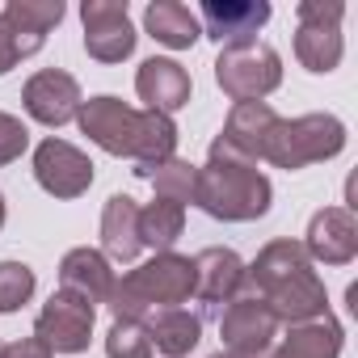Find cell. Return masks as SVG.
<instances>
[{
    "instance_id": "obj_32",
    "label": "cell",
    "mask_w": 358,
    "mask_h": 358,
    "mask_svg": "<svg viewBox=\"0 0 358 358\" xmlns=\"http://www.w3.org/2000/svg\"><path fill=\"white\" fill-rule=\"evenodd\" d=\"M5 215H9V211H5V194H0V228H5Z\"/></svg>"
},
{
    "instance_id": "obj_23",
    "label": "cell",
    "mask_w": 358,
    "mask_h": 358,
    "mask_svg": "<svg viewBox=\"0 0 358 358\" xmlns=\"http://www.w3.org/2000/svg\"><path fill=\"white\" fill-rule=\"evenodd\" d=\"M341 324L333 316L308 320V324H291V333L274 345L282 358H341Z\"/></svg>"
},
{
    "instance_id": "obj_28",
    "label": "cell",
    "mask_w": 358,
    "mask_h": 358,
    "mask_svg": "<svg viewBox=\"0 0 358 358\" xmlns=\"http://www.w3.org/2000/svg\"><path fill=\"white\" fill-rule=\"evenodd\" d=\"M106 354L110 358H152V337L143 320H114L106 333Z\"/></svg>"
},
{
    "instance_id": "obj_7",
    "label": "cell",
    "mask_w": 358,
    "mask_h": 358,
    "mask_svg": "<svg viewBox=\"0 0 358 358\" xmlns=\"http://www.w3.org/2000/svg\"><path fill=\"white\" fill-rule=\"evenodd\" d=\"M93 320H97V303L59 287L34 320V337H43L51 354H80L93 341Z\"/></svg>"
},
{
    "instance_id": "obj_16",
    "label": "cell",
    "mask_w": 358,
    "mask_h": 358,
    "mask_svg": "<svg viewBox=\"0 0 358 358\" xmlns=\"http://www.w3.org/2000/svg\"><path fill=\"white\" fill-rule=\"evenodd\" d=\"M190 72L177 64V59H143L139 64V76H135V93L143 101V110H156V114H177L186 101H190Z\"/></svg>"
},
{
    "instance_id": "obj_25",
    "label": "cell",
    "mask_w": 358,
    "mask_h": 358,
    "mask_svg": "<svg viewBox=\"0 0 358 358\" xmlns=\"http://www.w3.org/2000/svg\"><path fill=\"white\" fill-rule=\"evenodd\" d=\"M5 17H9V26H13L26 43L43 47L47 34L64 22V0H9V5H5Z\"/></svg>"
},
{
    "instance_id": "obj_9",
    "label": "cell",
    "mask_w": 358,
    "mask_h": 358,
    "mask_svg": "<svg viewBox=\"0 0 358 358\" xmlns=\"http://www.w3.org/2000/svg\"><path fill=\"white\" fill-rule=\"evenodd\" d=\"M220 337H224V350L232 358H266L278 341V320L257 295H236L224 308Z\"/></svg>"
},
{
    "instance_id": "obj_34",
    "label": "cell",
    "mask_w": 358,
    "mask_h": 358,
    "mask_svg": "<svg viewBox=\"0 0 358 358\" xmlns=\"http://www.w3.org/2000/svg\"><path fill=\"white\" fill-rule=\"evenodd\" d=\"M266 358H282V354H278V350H270V354H266Z\"/></svg>"
},
{
    "instance_id": "obj_29",
    "label": "cell",
    "mask_w": 358,
    "mask_h": 358,
    "mask_svg": "<svg viewBox=\"0 0 358 358\" xmlns=\"http://www.w3.org/2000/svg\"><path fill=\"white\" fill-rule=\"evenodd\" d=\"M30 148V131L17 114H5L0 110V164H13L22 152Z\"/></svg>"
},
{
    "instance_id": "obj_11",
    "label": "cell",
    "mask_w": 358,
    "mask_h": 358,
    "mask_svg": "<svg viewBox=\"0 0 358 358\" xmlns=\"http://www.w3.org/2000/svg\"><path fill=\"white\" fill-rule=\"evenodd\" d=\"M34 182L51 199H80L93 186V160L68 139H43L34 148Z\"/></svg>"
},
{
    "instance_id": "obj_27",
    "label": "cell",
    "mask_w": 358,
    "mask_h": 358,
    "mask_svg": "<svg viewBox=\"0 0 358 358\" xmlns=\"http://www.w3.org/2000/svg\"><path fill=\"white\" fill-rule=\"evenodd\" d=\"M38 278L26 262H0V312H22L34 295Z\"/></svg>"
},
{
    "instance_id": "obj_30",
    "label": "cell",
    "mask_w": 358,
    "mask_h": 358,
    "mask_svg": "<svg viewBox=\"0 0 358 358\" xmlns=\"http://www.w3.org/2000/svg\"><path fill=\"white\" fill-rule=\"evenodd\" d=\"M38 47L34 43H26L13 26H9V17L5 13H0V76H5V72H13L26 55H34Z\"/></svg>"
},
{
    "instance_id": "obj_17",
    "label": "cell",
    "mask_w": 358,
    "mask_h": 358,
    "mask_svg": "<svg viewBox=\"0 0 358 358\" xmlns=\"http://www.w3.org/2000/svg\"><path fill=\"white\" fill-rule=\"evenodd\" d=\"M245 291V262L224 249L211 245L194 257V295H203L207 303H232Z\"/></svg>"
},
{
    "instance_id": "obj_24",
    "label": "cell",
    "mask_w": 358,
    "mask_h": 358,
    "mask_svg": "<svg viewBox=\"0 0 358 358\" xmlns=\"http://www.w3.org/2000/svg\"><path fill=\"white\" fill-rule=\"evenodd\" d=\"M186 232V207L152 199L148 207H139V245L152 253H173L177 236Z\"/></svg>"
},
{
    "instance_id": "obj_8",
    "label": "cell",
    "mask_w": 358,
    "mask_h": 358,
    "mask_svg": "<svg viewBox=\"0 0 358 358\" xmlns=\"http://www.w3.org/2000/svg\"><path fill=\"white\" fill-rule=\"evenodd\" d=\"M278 127L274 106L266 101H236L220 139L211 143V160H236V164H257L266 156V143Z\"/></svg>"
},
{
    "instance_id": "obj_3",
    "label": "cell",
    "mask_w": 358,
    "mask_h": 358,
    "mask_svg": "<svg viewBox=\"0 0 358 358\" xmlns=\"http://www.w3.org/2000/svg\"><path fill=\"white\" fill-rule=\"evenodd\" d=\"M274 186L270 177L257 173V164H236V160H207L199 169L194 203L224 224H249L270 211Z\"/></svg>"
},
{
    "instance_id": "obj_18",
    "label": "cell",
    "mask_w": 358,
    "mask_h": 358,
    "mask_svg": "<svg viewBox=\"0 0 358 358\" xmlns=\"http://www.w3.org/2000/svg\"><path fill=\"white\" fill-rule=\"evenodd\" d=\"M59 287L64 291H76L85 295L89 303H106L110 291H114V270H110V257L101 249H68L64 262H59Z\"/></svg>"
},
{
    "instance_id": "obj_12",
    "label": "cell",
    "mask_w": 358,
    "mask_h": 358,
    "mask_svg": "<svg viewBox=\"0 0 358 358\" xmlns=\"http://www.w3.org/2000/svg\"><path fill=\"white\" fill-rule=\"evenodd\" d=\"M135 118H139V110L127 106L122 97H110V93L80 101V114H76L80 131H85L101 152L127 156V160H131V143H135Z\"/></svg>"
},
{
    "instance_id": "obj_33",
    "label": "cell",
    "mask_w": 358,
    "mask_h": 358,
    "mask_svg": "<svg viewBox=\"0 0 358 358\" xmlns=\"http://www.w3.org/2000/svg\"><path fill=\"white\" fill-rule=\"evenodd\" d=\"M211 358H232V354H228V350H220V354H211Z\"/></svg>"
},
{
    "instance_id": "obj_22",
    "label": "cell",
    "mask_w": 358,
    "mask_h": 358,
    "mask_svg": "<svg viewBox=\"0 0 358 358\" xmlns=\"http://www.w3.org/2000/svg\"><path fill=\"white\" fill-rule=\"evenodd\" d=\"M148 337H152V350H160L164 358H186L203 341V320L186 308H164V312H152Z\"/></svg>"
},
{
    "instance_id": "obj_10",
    "label": "cell",
    "mask_w": 358,
    "mask_h": 358,
    "mask_svg": "<svg viewBox=\"0 0 358 358\" xmlns=\"http://www.w3.org/2000/svg\"><path fill=\"white\" fill-rule=\"evenodd\" d=\"M80 22H85V51L97 64H122L139 43L127 0H85Z\"/></svg>"
},
{
    "instance_id": "obj_31",
    "label": "cell",
    "mask_w": 358,
    "mask_h": 358,
    "mask_svg": "<svg viewBox=\"0 0 358 358\" xmlns=\"http://www.w3.org/2000/svg\"><path fill=\"white\" fill-rule=\"evenodd\" d=\"M0 358H55L43 337H17L9 345H0Z\"/></svg>"
},
{
    "instance_id": "obj_6",
    "label": "cell",
    "mask_w": 358,
    "mask_h": 358,
    "mask_svg": "<svg viewBox=\"0 0 358 358\" xmlns=\"http://www.w3.org/2000/svg\"><path fill=\"white\" fill-rule=\"evenodd\" d=\"M341 17L345 5L341 0H299V30H295V59L324 76L341 64L345 43H341Z\"/></svg>"
},
{
    "instance_id": "obj_4",
    "label": "cell",
    "mask_w": 358,
    "mask_h": 358,
    "mask_svg": "<svg viewBox=\"0 0 358 358\" xmlns=\"http://www.w3.org/2000/svg\"><path fill=\"white\" fill-rule=\"evenodd\" d=\"M341 148H345V122L337 114H299V118H278L262 160L291 173L316 160H333Z\"/></svg>"
},
{
    "instance_id": "obj_20",
    "label": "cell",
    "mask_w": 358,
    "mask_h": 358,
    "mask_svg": "<svg viewBox=\"0 0 358 358\" xmlns=\"http://www.w3.org/2000/svg\"><path fill=\"white\" fill-rule=\"evenodd\" d=\"M143 30L169 51H190L203 38L199 17L186 5H177V0H152V5L143 9Z\"/></svg>"
},
{
    "instance_id": "obj_1",
    "label": "cell",
    "mask_w": 358,
    "mask_h": 358,
    "mask_svg": "<svg viewBox=\"0 0 358 358\" xmlns=\"http://www.w3.org/2000/svg\"><path fill=\"white\" fill-rule=\"evenodd\" d=\"M245 282L253 287L249 295H257L278 324H308L329 316L324 282L299 241H270L253 257V266H245Z\"/></svg>"
},
{
    "instance_id": "obj_2",
    "label": "cell",
    "mask_w": 358,
    "mask_h": 358,
    "mask_svg": "<svg viewBox=\"0 0 358 358\" xmlns=\"http://www.w3.org/2000/svg\"><path fill=\"white\" fill-rule=\"evenodd\" d=\"M190 295H194V257L156 253L143 266L114 278V291L106 303H110L114 320H143L148 312L190 303Z\"/></svg>"
},
{
    "instance_id": "obj_26",
    "label": "cell",
    "mask_w": 358,
    "mask_h": 358,
    "mask_svg": "<svg viewBox=\"0 0 358 358\" xmlns=\"http://www.w3.org/2000/svg\"><path fill=\"white\" fill-rule=\"evenodd\" d=\"M143 177L152 182L156 199H164V203H177V207L194 203V186H199V164H190V160H177V156H173V160H164V164L148 169Z\"/></svg>"
},
{
    "instance_id": "obj_19",
    "label": "cell",
    "mask_w": 358,
    "mask_h": 358,
    "mask_svg": "<svg viewBox=\"0 0 358 358\" xmlns=\"http://www.w3.org/2000/svg\"><path fill=\"white\" fill-rule=\"evenodd\" d=\"M139 207L131 194H110L101 211V253L110 262H135L139 257Z\"/></svg>"
},
{
    "instance_id": "obj_5",
    "label": "cell",
    "mask_w": 358,
    "mask_h": 358,
    "mask_svg": "<svg viewBox=\"0 0 358 358\" xmlns=\"http://www.w3.org/2000/svg\"><path fill=\"white\" fill-rule=\"evenodd\" d=\"M215 80L232 101H262L282 85V59L270 43L224 47L215 59Z\"/></svg>"
},
{
    "instance_id": "obj_15",
    "label": "cell",
    "mask_w": 358,
    "mask_h": 358,
    "mask_svg": "<svg viewBox=\"0 0 358 358\" xmlns=\"http://www.w3.org/2000/svg\"><path fill=\"white\" fill-rule=\"evenodd\" d=\"M270 22V5L266 0H207L203 5V34H211L220 47H241V43H257V30Z\"/></svg>"
},
{
    "instance_id": "obj_21",
    "label": "cell",
    "mask_w": 358,
    "mask_h": 358,
    "mask_svg": "<svg viewBox=\"0 0 358 358\" xmlns=\"http://www.w3.org/2000/svg\"><path fill=\"white\" fill-rule=\"evenodd\" d=\"M177 156V122L169 114H156V110H139L135 118V143H131V160L139 164L135 173L143 177L148 169L164 164Z\"/></svg>"
},
{
    "instance_id": "obj_14",
    "label": "cell",
    "mask_w": 358,
    "mask_h": 358,
    "mask_svg": "<svg viewBox=\"0 0 358 358\" xmlns=\"http://www.w3.org/2000/svg\"><path fill=\"white\" fill-rule=\"evenodd\" d=\"M312 257V266H350L358 257V220L350 207H324L312 215L308 236L299 241Z\"/></svg>"
},
{
    "instance_id": "obj_13",
    "label": "cell",
    "mask_w": 358,
    "mask_h": 358,
    "mask_svg": "<svg viewBox=\"0 0 358 358\" xmlns=\"http://www.w3.org/2000/svg\"><path fill=\"white\" fill-rule=\"evenodd\" d=\"M80 85H76V76H68V72H59V68H43V72H34L30 80H26V89H22V106H26V114L34 118V122H43V127H64V122H72L76 114H80Z\"/></svg>"
}]
</instances>
